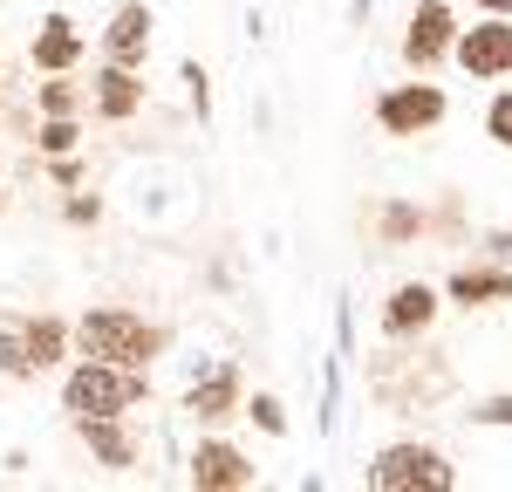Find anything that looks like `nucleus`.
Returning a JSON list of instances; mask_svg holds the SVG:
<instances>
[{
  "mask_svg": "<svg viewBox=\"0 0 512 492\" xmlns=\"http://www.w3.org/2000/svg\"><path fill=\"white\" fill-rule=\"evenodd\" d=\"M144 397H151V383H144L137 369L96 363V356H82V363L69 369V383H62V410H69V417H130Z\"/></svg>",
  "mask_w": 512,
  "mask_h": 492,
  "instance_id": "nucleus-1",
  "label": "nucleus"
},
{
  "mask_svg": "<svg viewBox=\"0 0 512 492\" xmlns=\"http://www.w3.org/2000/svg\"><path fill=\"white\" fill-rule=\"evenodd\" d=\"M82 356H96V363H123V369H144L151 356L164 349V335L144 315H130V308H89L76 328Z\"/></svg>",
  "mask_w": 512,
  "mask_h": 492,
  "instance_id": "nucleus-2",
  "label": "nucleus"
},
{
  "mask_svg": "<svg viewBox=\"0 0 512 492\" xmlns=\"http://www.w3.org/2000/svg\"><path fill=\"white\" fill-rule=\"evenodd\" d=\"M369 486L376 492H451L458 472H451L444 451H431V445H390V451H376Z\"/></svg>",
  "mask_w": 512,
  "mask_h": 492,
  "instance_id": "nucleus-3",
  "label": "nucleus"
},
{
  "mask_svg": "<svg viewBox=\"0 0 512 492\" xmlns=\"http://www.w3.org/2000/svg\"><path fill=\"white\" fill-rule=\"evenodd\" d=\"M253 479H260V472H253V458L233 451V445H219V438L192 451V486L198 492H239V486H253Z\"/></svg>",
  "mask_w": 512,
  "mask_h": 492,
  "instance_id": "nucleus-4",
  "label": "nucleus"
},
{
  "mask_svg": "<svg viewBox=\"0 0 512 492\" xmlns=\"http://www.w3.org/2000/svg\"><path fill=\"white\" fill-rule=\"evenodd\" d=\"M103 55L123 62V69H137V62L151 55V7H144V0H123L117 14H110V28H103Z\"/></svg>",
  "mask_w": 512,
  "mask_h": 492,
  "instance_id": "nucleus-5",
  "label": "nucleus"
},
{
  "mask_svg": "<svg viewBox=\"0 0 512 492\" xmlns=\"http://www.w3.org/2000/svg\"><path fill=\"white\" fill-rule=\"evenodd\" d=\"M376 117H383V130L410 137V130H424V123L444 117V96H437L431 82H410V89H390V96L376 103Z\"/></svg>",
  "mask_w": 512,
  "mask_h": 492,
  "instance_id": "nucleus-6",
  "label": "nucleus"
},
{
  "mask_svg": "<svg viewBox=\"0 0 512 492\" xmlns=\"http://www.w3.org/2000/svg\"><path fill=\"white\" fill-rule=\"evenodd\" d=\"M458 62H465L472 76H506L512 69V28L506 21H485L472 35H458Z\"/></svg>",
  "mask_w": 512,
  "mask_h": 492,
  "instance_id": "nucleus-7",
  "label": "nucleus"
},
{
  "mask_svg": "<svg viewBox=\"0 0 512 492\" xmlns=\"http://www.w3.org/2000/svg\"><path fill=\"white\" fill-rule=\"evenodd\" d=\"M444 48H451V7L444 0H424L417 21H410V35H403V55H410V69H431Z\"/></svg>",
  "mask_w": 512,
  "mask_h": 492,
  "instance_id": "nucleus-8",
  "label": "nucleus"
},
{
  "mask_svg": "<svg viewBox=\"0 0 512 492\" xmlns=\"http://www.w3.org/2000/svg\"><path fill=\"white\" fill-rule=\"evenodd\" d=\"M185 410H192V417H233V410H239V369L233 363H212L205 376H192Z\"/></svg>",
  "mask_w": 512,
  "mask_h": 492,
  "instance_id": "nucleus-9",
  "label": "nucleus"
},
{
  "mask_svg": "<svg viewBox=\"0 0 512 492\" xmlns=\"http://www.w3.org/2000/svg\"><path fill=\"white\" fill-rule=\"evenodd\" d=\"M82 62V28L69 21V14H48L35 35V69H48V76H62V69H76Z\"/></svg>",
  "mask_w": 512,
  "mask_h": 492,
  "instance_id": "nucleus-10",
  "label": "nucleus"
},
{
  "mask_svg": "<svg viewBox=\"0 0 512 492\" xmlns=\"http://www.w3.org/2000/svg\"><path fill=\"white\" fill-rule=\"evenodd\" d=\"M137 110H144V82H137V69L110 62V69L96 76V117L123 123V117H137Z\"/></svg>",
  "mask_w": 512,
  "mask_h": 492,
  "instance_id": "nucleus-11",
  "label": "nucleus"
},
{
  "mask_svg": "<svg viewBox=\"0 0 512 492\" xmlns=\"http://www.w3.org/2000/svg\"><path fill=\"white\" fill-rule=\"evenodd\" d=\"M76 431L110 472H130V465H137V445H130V431H123L117 417H76Z\"/></svg>",
  "mask_w": 512,
  "mask_h": 492,
  "instance_id": "nucleus-12",
  "label": "nucleus"
},
{
  "mask_svg": "<svg viewBox=\"0 0 512 492\" xmlns=\"http://www.w3.org/2000/svg\"><path fill=\"white\" fill-rule=\"evenodd\" d=\"M437 315V294L424 281H410V287H396L390 294V308H383V328H390V335H410V328H424Z\"/></svg>",
  "mask_w": 512,
  "mask_h": 492,
  "instance_id": "nucleus-13",
  "label": "nucleus"
},
{
  "mask_svg": "<svg viewBox=\"0 0 512 492\" xmlns=\"http://www.w3.org/2000/svg\"><path fill=\"white\" fill-rule=\"evenodd\" d=\"M21 342H28V363L48 369V363H62V342H69V328L55 322V315H41V322L21 328Z\"/></svg>",
  "mask_w": 512,
  "mask_h": 492,
  "instance_id": "nucleus-14",
  "label": "nucleus"
},
{
  "mask_svg": "<svg viewBox=\"0 0 512 492\" xmlns=\"http://www.w3.org/2000/svg\"><path fill=\"white\" fill-rule=\"evenodd\" d=\"M451 301H465V308H472V301H512V274H472V267H465V274L451 281Z\"/></svg>",
  "mask_w": 512,
  "mask_h": 492,
  "instance_id": "nucleus-15",
  "label": "nucleus"
},
{
  "mask_svg": "<svg viewBox=\"0 0 512 492\" xmlns=\"http://www.w3.org/2000/svg\"><path fill=\"white\" fill-rule=\"evenodd\" d=\"M76 137H82V130H76V117H48V123L35 130V144L48 151V158H69V151H76Z\"/></svg>",
  "mask_w": 512,
  "mask_h": 492,
  "instance_id": "nucleus-16",
  "label": "nucleus"
},
{
  "mask_svg": "<svg viewBox=\"0 0 512 492\" xmlns=\"http://www.w3.org/2000/svg\"><path fill=\"white\" fill-rule=\"evenodd\" d=\"M41 110H48V117H76L82 89H76V82H41Z\"/></svg>",
  "mask_w": 512,
  "mask_h": 492,
  "instance_id": "nucleus-17",
  "label": "nucleus"
},
{
  "mask_svg": "<svg viewBox=\"0 0 512 492\" xmlns=\"http://www.w3.org/2000/svg\"><path fill=\"white\" fill-rule=\"evenodd\" d=\"M246 417H253L267 438H280V431H287V410H280V397H253V404H246Z\"/></svg>",
  "mask_w": 512,
  "mask_h": 492,
  "instance_id": "nucleus-18",
  "label": "nucleus"
},
{
  "mask_svg": "<svg viewBox=\"0 0 512 492\" xmlns=\"http://www.w3.org/2000/svg\"><path fill=\"white\" fill-rule=\"evenodd\" d=\"M0 376H35V363H28V342H21V335H0Z\"/></svg>",
  "mask_w": 512,
  "mask_h": 492,
  "instance_id": "nucleus-19",
  "label": "nucleus"
},
{
  "mask_svg": "<svg viewBox=\"0 0 512 492\" xmlns=\"http://www.w3.org/2000/svg\"><path fill=\"white\" fill-rule=\"evenodd\" d=\"M485 130H492V144H506V151H512V89L499 96V103H492V117H485Z\"/></svg>",
  "mask_w": 512,
  "mask_h": 492,
  "instance_id": "nucleus-20",
  "label": "nucleus"
},
{
  "mask_svg": "<svg viewBox=\"0 0 512 492\" xmlns=\"http://www.w3.org/2000/svg\"><path fill=\"white\" fill-rule=\"evenodd\" d=\"M185 82H192V110L205 117V110H212V89H205V69H198V62H185Z\"/></svg>",
  "mask_w": 512,
  "mask_h": 492,
  "instance_id": "nucleus-21",
  "label": "nucleus"
},
{
  "mask_svg": "<svg viewBox=\"0 0 512 492\" xmlns=\"http://www.w3.org/2000/svg\"><path fill=\"white\" fill-rule=\"evenodd\" d=\"M478 417H485V424H512V397H492V404L478 410Z\"/></svg>",
  "mask_w": 512,
  "mask_h": 492,
  "instance_id": "nucleus-22",
  "label": "nucleus"
},
{
  "mask_svg": "<svg viewBox=\"0 0 512 492\" xmlns=\"http://www.w3.org/2000/svg\"><path fill=\"white\" fill-rule=\"evenodd\" d=\"M410 226H417V212H410V205H396V212H390V240H403Z\"/></svg>",
  "mask_w": 512,
  "mask_h": 492,
  "instance_id": "nucleus-23",
  "label": "nucleus"
},
{
  "mask_svg": "<svg viewBox=\"0 0 512 492\" xmlns=\"http://www.w3.org/2000/svg\"><path fill=\"white\" fill-rule=\"evenodd\" d=\"M478 7H492V14H512V0H478Z\"/></svg>",
  "mask_w": 512,
  "mask_h": 492,
  "instance_id": "nucleus-24",
  "label": "nucleus"
}]
</instances>
